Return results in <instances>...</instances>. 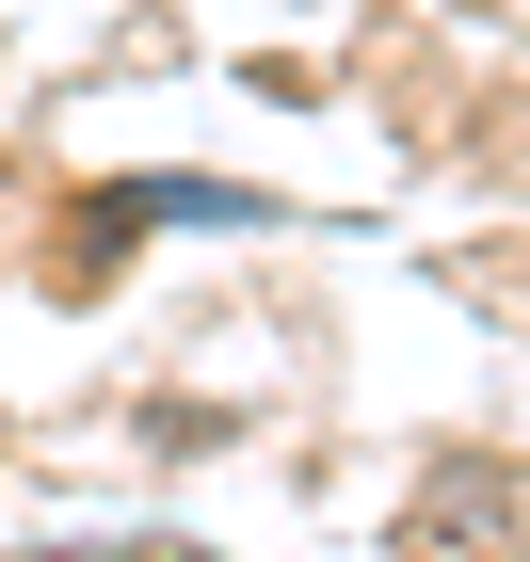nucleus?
Returning a JSON list of instances; mask_svg holds the SVG:
<instances>
[{"label":"nucleus","instance_id":"obj_2","mask_svg":"<svg viewBox=\"0 0 530 562\" xmlns=\"http://www.w3.org/2000/svg\"><path fill=\"white\" fill-rule=\"evenodd\" d=\"M33 562H65V547H33ZM145 562H177V547H145Z\"/></svg>","mask_w":530,"mask_h":562},{"label":"nucleus","instance_id":"obj_1","mask_svg":"<svg viewBox=\"0 0 530 562\" xmlns=\"http://www.w3.org/2000/svg\"><path fill=\"white\" fill-rule=\"evenodd\" d=\"M97 241H177V225H258V241H273V225H306V210H290V193H241V177H177V161H145V177H97Z\"/></svg>","mask_w":530,"mask_h":562}]
</instances>
